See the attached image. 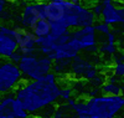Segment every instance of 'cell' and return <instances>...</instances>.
Segmentation results:
<instances>
[{"instance_id":"cell-12","label":"cell","mask_w":124,"mask_h":118,"mask_svg":"<svg viewBox=\"0 0 124 118\" xmlns=\"http://www.w3.org/2000/svg\"><path fill=\"white\" fill-rule=\"evenodd\" d=\"M75 11H76V15H77V19H78V29L96 25L97 17L94 16V14H93V11L89 8L82 5L81 3L75 4Z\"/></svg>"},{"instance_id":"cell-6","label":"cell","mask_w":124,"mask_h":118,"mask_svg":"<svg viewBox=\"0 0 124 118\" xmlns=\"http://www.w3.org/2000/svg\"><path fill=\"white\" fill-rule=\"evenodd\" d=\"M70 73L76 80H82V81L85 80L89 82L99 73V71H98V67L93 65L91 61L78 55L71 62Z\"/></svg>"},{"instance_id":"cell-33","label":"cell","mask_w":124,"mask_h":118,"mask_svg":"<svg viewBox=\"0 0 124 118\" xmlns=\"http://www.w3.org/2000/svg\"><path fill=\"white\" fill-rule=\"evenodd\" d=\"M35 118H44V117H35Z\"/></svg>"},{"instance_id":"cell-31","label":"cell","mask_w":124,"mask_h":118,"mask_svg":"<svg viewBox=\"0 0 124 118\" xmlns=\"http://www.w3.org/2000/svg\"><path fill=\"white\" fill-rule=\"evenodd\" d=\"M120 91H122V94L124 96V81L120 82Z\"/></svg>"},{"instance_id":"cell-7","label":"cell","mask_w":124,"mask_h":118,"mask_svg":"<svg viewBox=\"0 0 124 118\" xmlns=\"http://www.w3.org/2000/svg\"><path fill=\"white\" fill-rule=\"evenodd\" d=\"M14 39L17 44V51L23 56L35 55L37 52L36 36L31 33V30L23 27H14Z\"/></svg>"},{"instance_id":"cell-28","label":"cell","mask_w":124,"mask_h":118,"mask_svg":"<svg viewBox=\"0 0 124 118\" xmlns=\"http://www.w3.org/2000/svg\"><path fill=\"white\" fill-rule=\"evenodd\" d=\"M5 4H6V0H0V17H1V15H3V13H4Z\"/></svg>"},{"instance_id":"cell-27","label":"cell","mask_w":124,"mask_h":118,"mask_svg":"<svg viewBox=\"0 0 124 118\" xmlns=\"http://www.w3.org/2000/svg\"><path fill=\"white\" fill-rule=\"evenodd\" d=\"M23 59V55L20 53L19 51H16V52H14L11 56H10V59H9V61H11L13 63H15V65H17V63L20 62V60Z\"/></svg>"},{"instance_id":"cell-35","label":"cell","mask_w":124,"mask_h":118,"mask_svg":"<svg viewBox=\"0 0 124 118\" xmlns=\"http://www.w3.org/2000/svg\"><path fill=\"white\" fill-rule=\"evenodd\" d=\"M122 1H123V3H124V0H122Z\"/></svg>"},{"instance_id":"cell-9","label":"cell","mask_w":124,"mask_h":118,"mask_svg":"<svg viewBox=\"0 0 124 118\" xmlns=\"http://www.w3.org/2000/svg\"><path fill=\"white\" fill-rule=\"evenodd\" d=\"M45 1L26 4L21 14V25L25 29H31L40 19H44Z\"/></svg>"},{"instance_id":"cell-8","label":"cell","mask_w":124,"mask_h":118,"mask_svg":"<svg viewBox=\"0 0 124 118\" xmlns=\"http://www.w3.org/2000/svg\"><path fill=\"white\" fill-rule=\"evenodd\" d=\"M103 11H102V21L104 24L113 25H124V6H117L114 0H102Z\"/></svg>"},{"instance_id":"cell-10","label":"cell","mask_w":124,"mask_h":118,"mask_svg":"<svg viewBox=\"0 0 124 118\" xmlns=\"http://www.w3.org/2000/svg\"><path fill=\"white\" fill-rule=\"evenodd\" d=\"M81 51H82V49L78 44V41L75 39H70L67 44L56 49L54 51V53H51L47 57L51 59L52 61H55V60H73L76 56L79 55Z\"/></svg>"},{"instance_id":"cell-23","label":"cell","mask_w":124,"mask_h":118,"mask_svg":"<svg viewBox=\"0 0 124 118\" xmlns=\"http://www.w3.org/2000/svg\"><path fill=\"white\" fill-rule=\"evenodd\" d=\"M110 71H112V76H114L119 81H124V62L113 63Z\"/></svg>"},{"instance_id":"cell-26","label":"cell","mask_w":124,"mask_h":118,"mask_svg":"<svg viewBox=\"0 0 124 118\" xmlns=\"http://www.w3.org/2000/svg\"><path fill=\"white\" fill-rule=\"evenodd\" d=\"M112 61L113 63H119V62H124V52L118 50L114 55L112 56Z\"/></svg>"},{"instance_id":"cell-17","label":"cell","mask_w":124,"mask_h":118,"mask_svg":"<svg viewBox=\"0 0 124 118\" xmlns=\"http://www.w3.org/2000/svg\"><path fill=\"white\" fill-rule=\"evenodd\" d=\"M71 110L73 111V113L77 118H85V117L89 116V110H88L86 98H77V102L75 103V106Z\"/></svg>"},{"instance_id":"cell-24","label":"cell","mask_w":124,"mask_h":118,"mask_svg":"<svg viewBox=\"0 0 124 118\" xmlns=\"http://www.w3.org/2000/svg\"><path fill=\"white\" fill-rule=\"evenodd\" d=\"M94 29H96V31H97L98 34H101V35H103V36H106V35H108V34L112 33L110 26L107 25V24H104L103 21H101V23H96Z\"/></svg>"},{"instance_id":"cell-19","label":"cell","mask_w":124,"mask_h":118,"mask_svg":"<svg viewBox=\"0 0 124 118\" xmlns=\"http://www.w3.org/2000/svg\"><path fill=\"white\" fill-rule=\"evenodd\" d=\"M72 60H55L52 65V72L56 75H67L70 73Z\"/></svg>"},{"instance_id":"cell-30","label":"cell","mask_w":124,"mask_h":118,"mask_svg":"<svg viewBox=\"0 0 124 118\" xmlns=\"http://www.w3.org/2000/svg\"><path fill=\"white\" fill-rule=\"evenodd\" d=\"M24 1H29V3H37V1H51V0H24Z\"/></svg>"},{"instance_id":"cell-20","label":"cell","mask_w":124,"mask_h":118,"mask_svg":"<svg viewBox=\"0 0 124 118\" xmlns=\"http://www.w3.org/2000/svg\"><path fill=\"white\" fill-rule=\"evenodd\" d=\"M70 29L68 26L65 24V21L63 20H61V21H56V23H52L51 24V33L50 35H52L55 37H60L62 35H66L70 33Z\"/></svg>"},{"instance_id":"cell-18","label":"cell","mask_w":124,"mask_h":118,"mask_svg":"<svg viewBox=\"0 0 124 118\" xmlns=\"http://www.w3.org/2000/svg\"><path fill=\"white\" fill-rule=\"evenodd\" d=\"M101 93L102 94H107V96H119V94H122L120 82L106 81V83L101 87Z\"/></svg>"},{"instance_id":"cell-22","label":"cell","mask_w":124,"mask_h":118,"mask_svg":"<svg viewBox=\"0 0 124 118\" xmlns=\"http://www.w3.org/2000/svg\"><path fill=\"white\" fill-rule=\"evenodd\" d=\"M13 113H14L15 118H27V117H30L29 113L26 112V110L24 108L23 103L20 102L16 97L13 102Z\"/></svg>"},{"instance_id":"cell-5","label":"cell","mask_w":124,"mask_h":118,"mask_svg":"<svg viewBox=\"0 0 124 118\" xmlns=\"http://www.w3.org/2000/svg\"><path fill=\"white\" fill-rule=\"evenodd\" d=\"M71 39H75L78 41V44L82 49V51H86L89 53L98 52L97 46V31L94 26H86L79 27L70 31Z\"/></svg>"},{"instance_id":"cell-1","label":"cell","mask_w":124,"mask_h":118,"mask_svg":"<svg viewBox=\"0 0 124 118\" xmlns=\"http://www.w3.org/2000/svg\"><path fill=\"white\" fill-rule=\"evenodd\" d=\"M29 116L37 117L45 108L60 101V83L54 72L37 81L23 80L14 91Z\"/></svg>"},{"instance_id":"cell-4","label":"cell","mask_w":124,"mask_h":118,"mask_svg":"<svg viewBox=\"0 0 124 118\" xmlns=\"http://www.w3.org/2000/svg\"><path fill=\"white\" fill-rule=\"evenodd\" d=\"M21 81L23 76L17 65L9 60L0 62V96L14 92Z\"/></svg>"},{"instance_id":"cell-2","label":"cell","mask_w":124,"mask_h":118,"mask_svg":"<svg viewBox=\"0 0 124 118\" xmlns=\"http://www.w3.org/2000/svg\"><path fill=\"white\" fill-rule=\"evenodd\" d=\"M89 114L96 118H117L124 111V96L98 94L96 97L86 98Z\"/></svg>"},{"instance_id":"cell-21","label":"cell","mask_w":124,"mask_h":118,"mask_svg":"<svg viewBox=\"0 0 124 118\" xmlns=\"http://www.w3.org/2000/svg\"><path fill=\"white\" fill-rule=\"evenodd\" d=\"M58 83H60V101L66 102L71 97H73L75 92H73V88L71 87L70 83H66L65 81H62V80Z\"/></svg>"},{"instance_id":"cell-15","label":"cell","mask_w":124,"mask_h":118,"mask_svg":"<svg viewBox=\"0 0 124 118\" xmlns=\"http://www.w3.org/2000/svg\"><path fill=\"white\" fill-rule=\"evenodd\" d=\"M118 51L117 45H116V34L112 33L104 36V40L101 41V46L98 47V52L106 56H113Z\"/></svg>"},{"instance_id":"cell-34","label":"cell","mask_w":124,"mask_h":118,"mask_svg":"<svg viewBox=\"0 0 124 118\" xmlns=\"http://www.w3.org/2000/svg\"><path fill=\"white\" fill-rule=\"evenodd\" d=\"M1 61H3V59H1V57H0V62H1Z\"/></svg>"},{"instance_id":"cell-13","label":"cell","mask_w":124,"mask_h":118,"mask_svg":"<svg viewBox=\"0 0 124 118\" xmlns=\"http://www.w3.org/2000/svg\"><path fill=\"white\" fill-rule=\"evenodd\" d=\"M16 51H17L16 40L13 36L4 35L0 33V57L9 60L10 56Z\"/></svg>"},{"instance_id":"cell-25","label":"cell","mask_w":124,"mask_h":118,"mask_svg":"<svg viewBox=\"0 0 124 118\" xmlns=\"http://www.w3.org/2000/svg\"><path fill=\"white\" fill-rule=\"evenodd\" d=\"M91 10L93 11V14H94V16H96V17H101L102 11H103V5H102V3H101V1L94 3V4L92 5Z\"/></svg>"},{"instance_id":"cell-14","label":"cell","mask_w":124,"mask_h":118,"mask_svg":"<svg viewBox=\"0 0 124 118\" xmlns=\"http://www.w3.org/2000/svg\"><path fill=\"white\" fill-rule=\"evenodd\" d=\"M14 100H15L14 92L1 96V98H0V118H15L13 113Z\"/></svg>"},{"instance_id":"cell-3","label":"cell","mask_w":124,"mask_h":118,"mask_svg":"<svg viewBox=\"0 0 124 118\" xmlns=\"http://www.w3.org/2000/svg\"><path fill=\"white\" fill-rule=\"evenodd\" d=\"M52 65L54 61L51 59L42 55L39 56L36 52L35 55L23 56V59L17 63V67L21 72L23 80L37 81L52 72Z\"/></svg>"},{"instance_id":"cell-16","label":"cell","mask_w":124,"mask_h":118,"mask_svg":"<svg viewBox=\"0 0 124 118\" xmlns=\"http://www.w3.org/2000/svg\"><path fill=\"white\" fill-rule=\"evenodd\" d=\"M30 30L36 37H46L51 33V23L45 17L40 19Z\"/></svg>"},{"instance_id":"cell-11","label":"cell","mask_w":124,"mask_h":118,"mask_svg":"<svg viewBox=\"0 0 124 118\" xmlns=\"http://www.w3.org/2000/svg\"><path fill=\"white\" fill-rule=\"evenodd\" d=\"M65 14H66V3L65 1H61V0L45 1L44 17L47 19L51 24L63 20Z\"/></svg>"},{"instance_id":"cell-29","label":"cell","mask_w":124,"mask_h":118,"mask_svg":"<svg viewBox=\"0 0 124 118\" xmlns=\"http://www.w3.org/2000/svg\"><path fill=\"white\" fill-rule=\"evenodd\" d=\"M61 1H65V3H71V4H79L81 0H61Z\"/></svg>"},{"instance_id":"cell-32","label":"cell","mask_w":124,"mask_h":118,"mask_svg":"<svg viewBox=\"0 0 124 118\" xmlns=\"http://www.w3.org/2000/svg\"><path fill=\"white\" fill-rule=\"evenodd\" d=\"M85 118H96V117H93V116H91V114H89V116H87V117H85Z\"/></svg>"}]
</instances>
